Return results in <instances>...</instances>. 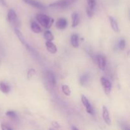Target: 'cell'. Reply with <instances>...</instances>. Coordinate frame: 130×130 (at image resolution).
<instances>
[{"instance_id": "obj_22", "label": "cell", "mask_w": 130, "mask_h": 130, "mask_svg": "<svg viewBox=\"0 0 130 130\" xmlns=\"http://www.w3.org/2000/svg\"><path fill=\"white\" fill-rule=\"evenodd\" d=\"M86 13L89 18H91L94 15V9L91 8L87 6L86 7Z\"/></svg>"}, {"instance_id": "obj_20", "label": "cell", "mask_w": 130, "mask_h": 130, "mask_svg": "<svg viewBox=\"0 0 130 130\" xmlns=\"http://www.w3.org/2000/svg\"><path fill=\"white\" fill-rule=\"evenodd\" d=\"M62 90L63 93L66 95V96H70L71 94V91L70 88L67 85H63L62 86Z\"/></svg>"}, {"instance_id": "obj_1", "label": "cell", "mask_w": 130, "mask_h": 130, "mask_svg": "<svg viewBox=\"0 0 130 130\" xmlns=\"http://www.w3.org/2000/svg\"><path fill=\"white\" fill-rule=\"evenodd\" d=\"M36 19L38 22L46 29H50L54 22V19L44 14H38L36 15Z\"/></svg>"}, {"instance_id": "obj_2", "label": "cell", "mask_w": 130, "mask_h": 130, "mask_svg": "<svg viewBox=\"0 0 130 130\" xmlns=\"http://www.w3.org/2000/svg\"><path fill=\"white\" fill-rule=\"evenodd\" d=\"M14 31H15V34H16V36H17V38H19V39L20 40V41L21 42L22 44L23 45L25 46V47L27 48V50H29V52H32V53H34V50H33L32 48L31 47H30V46H29V44L27 43V42L25 41V38H24V36H23L22 33L21 32V31H20L19 29H17V28L16 29H14Z\"/></svg>"}, {"instance_id": "obj_30", "label": "cell", "mask_w": 130, "mask_h": 130, "mask_svg": "<svg viewBox=\"0 0 130 130\" xmlns=\"http://www.w3.org/2000/svg\"><path fill=\"white\" fill-rule=\"evenodd\" d=\"M70 1H71V0H70Z\"/></svg>"}, {"instance_id": "obj_3", "label": "cell", "mask_w": 130, "mask_h": 130, "mask_svg": "<svg viewBox=\"0 0 130 130\" xmlns=\"http://www.w3.org/2000/svg\"><path fill=\"white\" fill-rule=\"evenodd\" d=\"M100 82L104 88V92L106 93V95H109L111 92L112 90V83L109 80L106 79L104 77H102L100 78Z\"/></svg>"}, {"instance_id": "obj_28", "label": "cell", "mask_w": 130, "mask_h": 130, "mask_svg": "<svg viewBox=\"0 0 130 130\" xmlns=\"http://www.w3.org/2000/svg\"><path fill=\"white\" fill-rule=\"evenodd\" d=\"M0 6H6V3L5 0H0Z\"/></svg>"}, {"instance_id": "obj_7", "label": "cell", "mask_w": 130, "mask_h": 130, "mask_svg": "<svg viewBox=\"0 0 130 130\" xmlns=\"http://www.w3.org/2000/svg\"><path fill=\"white\" fill-rule=\"evenodd\" d=\"M25 3L28 4V5H30V6H33V7L36 8L38 9H44V6L41 3L38 2V1H36V0H22Z\"/></svg>"}, {"instance_id": "obj_23", "label": "cell", "mask_w": 130, "mask_h": 130, "mask_svg": "<svg viewBox=\"0 0 130 130\" xmlns=\"http://www.w3.org/2000/svg\"><path fill=\"white\" fill-rule=\"evenodd\" d=\"M125 46H126V41L124 39H122L119 41V44H118V47H119V49L121 50H123L125 48Z\"/></svg>"}, {"instance_id": "obj_26", "label": "cell", "mask_w": 130, "mask_h": 130, "mask_svg": "<svg viewBox=\"0 0 130 130\" xmlns=\"http://www.w3.org/2000/svg\"><path fill=\"white\" fill-rule=\"evenodd\" d=\"M1 129L3 130H7V129H12V128L11 127L9 126L6 123H1Z\"/></svg>"}, {"instance_id": "obj_5", "label": "cell", "mask_w": 130, "mask_h": 130, "mask_svg": "<svg viewBox=\"0 0 130 130\" xmlns=\"http://www.w3.org/2000/svg\"><path fill=\"white\" fill-rule=\"evenodd\" d=\"M70 0H59V1H55L49 5L50 7H55V8H66L69 5Z\"/></svg>"}, {"instance_id": "obj_9", "label": "cell", "mask_w": 130, "mask_h": 130, "mask_svg": "<svg viewBox=\"0 0 130 130\" xmlns=\"http://www.w3.org/2000/svg\"><path fill=\"white\" fill-rule=\"evenodd\" d=\"M56 27L60 30H63L66 29L67 25V21L65 18H60L56 22Z\"/></svg>"}, {"instance_id": "obj_29", "label": "cell", "mask_w": 130, "mask_h": 130, "mask_svg": "<svg viewBox=\"0 0 130 130\" xmlns=\"http://www.w3.org/2000/svg\"><path fill=\"white\" fill-rule=\"evenodd\" d=\"M72 129H77V128H76V127H74V126H72Z\"/></svg>"}, {"instance_id": "obj_24", "label": "cell", "mask_w": 130, "mask_h": 130, "mask_svg": "<svg viewBox=\"0 0 130 130\" xmlns=\"http://www.w3.org/2000/svg\"><path fill=\"white\" fill-rule=\"evenodd\" d=\"M88 3V6L91 8L94 9L96 5V1L95 0H86Z\"/></svg>"}, {"instance_id": "obj_10", "label": "cell", "mask_w": 130, "mask_h": 130, "mask_svg": "<svg viewBox=\"0 0 130 130\" xmlns=\"http://www.w3.org/2000/svg\"><path fill=\"white\" fill-rule=\"evenodd\" d=\"M46 79L48 83L52 86H55L56 85V79L53 72L51 71H47L46 72Z\"/></svg>"}, {"instance_id": "obj_12", "label": "cell", "mask_w": 130, "mask_h": 130, "mask_svg": "<svg viewBox=\"0 0 130 130\" xmlns=\"http://www.w3.org/2000/svg\"><path fill=\"white\" fill-rule=\"evenodd\" d=\"M46 49L50 53H53L55 54V53H57V48L55 46V44H53L52 41H47L46 42Z\"/></svg>"}, {"instance_id": "obj_16", "label": "cell", "mask_w": 130, "mask_h": 130, "mask_svg": "<svg viewBox=\"0 0 130 130\" xmlns=\"http://www.w3.org/2000/svg\"><path fill=\"white\" fill-rule=\"evenodd\" d=\"M30 28H31V30L35 33H40L42 31L41 28L40 27L39 24L36 22H32L31 23V24H30Z\"/></svg>"}, {"instance_id": "obj_19", "label": "cell", "mask_w": 130, "mask_h": 130, "mask_svg": "<svg viewBox=\"0 0 130 130\" xmlns=\"http://www.w3.org/2000/svg\"><path fill=\"white\" fill-rule=\"evenodd\" d=\"M89 80V76L86 74H84L83 76H81L79 79V83L81 84V85L83 86V85H86L88 82Z\"/></svg>"}, {"instance_id": "obj_11", "label": "cell", "mask_w": 130, "mask_h": 130, "mask_svg": "<svg viewBox=\"0 0 130 130\" xmlns=\"http://www.w3.org/2000/svg\"><path fill=\"white\" fill-rule=\"evenodd\" d=\"M102 116L104 121L108 125H110L111 124V121H110V116H109V113L108 111L107 108L105 106H103L102 109Z\"/></svg>"}, {"instance_id": "obj_6", "label": "cell", "mask_w": 130, "mask_h": 130, "mask_svg": "<svg viewBox=\"0 0 130 130\" xmlns=\"http://www.w3.org/2000/svg\"><path fill=\"white\" fill-rule=\"evenodd\" d=\"M81 101H82V103L83 104L84 106L86 107V112H87L88 114H93V109L90 103L89 102L88 99L85 96V95H82V96H81Z\"/></svg>"}, {"instance_id": "obj_14", "label": "cell", "mask_w": 130, "mask_h": 130, "mask_svg": "<svg viewBox=\"0 0 130 130\" xmlns=\"http://www.w3.org/2000/svg\"><path fill=\"white\" fill-rule=\"evenodd\" d=\"M109 21H110V25H111V27L112 28L113 30H114V32H118L119 31V29L116 20L113 17L110 16L109 17Z\"/></svg>"}, {"instance_id": "obj_18", "label": "cell", "mask_w": 130, "mask_h": 130, "mask_svg": "<svg viewBox=\"0 0 130 130\" xmlns=\"http://www.w3.org/2000/svg\"><path fill=\"white\" fill-rule=\"evenodd\" d=\"M44 37L46 41H52L54 39V36L52 34V32L50 30H46L44 33Z\"/></svg>"}, {"instance_id": "obj_25", "label": "cell", "mask_w": 130, "mask_h": 130, "mask_svg": "<svg viewBox=\"0 0 130 130\" xmlns=\"http://www.w3.org/2000/svg\"><path fill=\"white\" fill-rule=\"evenodd\" d=\"M6 115L11 118H15L17 116L16 113H15L14 111H12V110H9V111L6 112Z\"/></svg>"}, {"instance_id": "obj_15", "label": "cell", "mask_w": 130, "mask_h": 130, "mask_svg": "<svg viewBox=\"0 0 130 130\" xmlns=\"http://www.w3.org/2000/svg\"><path fill=\"white\" fill-rule=\"evenodd\" d=\"M71 43L73 47L78 48L79 44V36L77 34H74L71 36Z\"/></svg>"}, {"instance_id": "obj_13", "label": "cell", "mask_w": 130, "mask_h": 130, "mask_svg": "<svg viewBox=\"0 0 130 130\" xmlns=\"http://www.w3.org/2000/svg\"><path fill=\"white\" fill-rule=\"evenodd\" d=\"M71 18H72V27H76L79 23V17L78 13L77 11H74V13H72Z\"/></svg>"}, {"instance_id": "obj_27", "label": "cell", "mask_w": 130, "mask_h": 130, "mask_svg": "<svg viewBox=\"0 0 130 130\" xmlns=\"http://www.w3.org/2000/svg\"><path fill=\"white\" fill-rule=\"evenodd\" d=\"M52 125L55 128H57V129H58V128H60V124H58V123H57V121H52Z\"/></svg>"}, {"instance_id": "obj_17", "label": "cell", "mask_w": 130, "mask_h": 130, "mask_svg": "<svg viewBox=\"0 0 130 130\" xmlns=\"http://www.w3.org/2000/svg\"><path fill=\"white\" fill-rule=\"evenodd\" d=\"M10 86L4 82L0 81V91L3 92V93L7 94L10 91Z\"/></svg>"}, {"instance_id": "obj_4", "label": "cell", "mask_w": 130, "mask_h": 130, "mask_svg": "<svg viewBox=\"0 0 130 130\" xmlns=\"http://www.w3.org/2000/svg\"><path fill=\"white\" fill-rule=\"evenodd\" d=\"M8 20L13 25H18L17 15V13L15 11V10H13V9L9 10L8 12Z\"/></svg>"}, {"instance_id": "obj_8", "label": "cell", "mask_w": 130, "mask_h": 130, "mask_svg": "<svg viewBox=\"0 0 130 130\" xmlns=\"http://www.w3.org/2000/svg\"><path fill=\"white\" fill-rule=\"evenodd\" d=\"M96 60H97L98 66H99L100 69L104 71L106 67V59H105V57H104L102 55H99L97 56Z\"/></svg>"}, {"instance_id": "obj_21", "label": "cell", "mask_w": 130, "mask_h": 130, "mask_svg": "<svg viewBox=\"0 0 130 130\" xmlns=\"http://www.w3.org/2000/svg\"><path fill=\"white\" fill-rule=\"evenodd\" d=\"M36 71L34 69H30L29 71H27V77L28 79H30L33 76L36 74Z\"/></svg>"}]
</instances>
